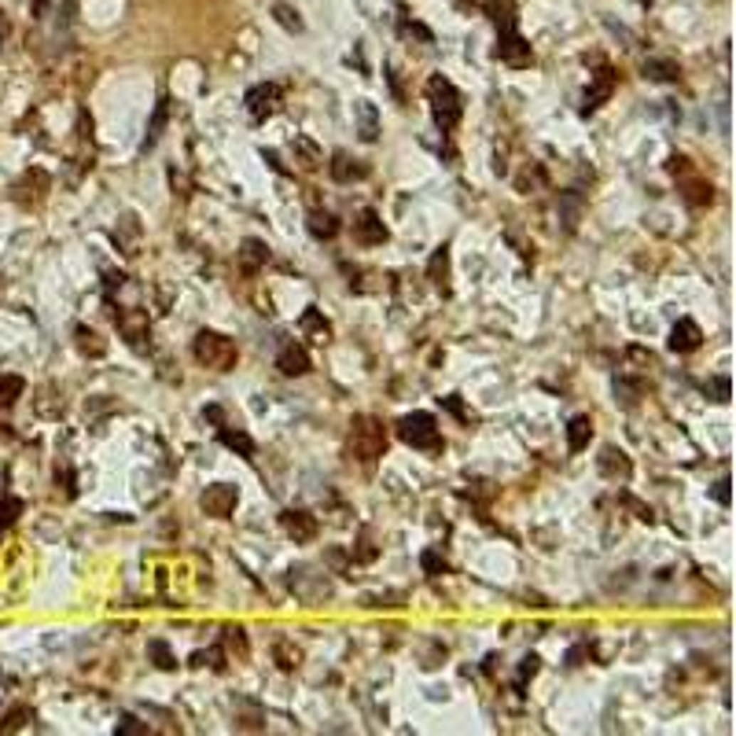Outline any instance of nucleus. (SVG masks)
Segmentation results:
<instances>
[{"label":"nucleus","instance_id":"obj_1","mask_svg":"<svg viewBox=\"0 0 736 736\" xmlns=\"http://www.w3.org/2000/svg\"><path fill=\"white\" fill-rule=\"evenodd\" d=\"M346 449H350V457L361 461V464H372L376 457H383V449H387L383 424L376 416H354L350 435H346Z\"/></svg>","mask_w":736,"mask_h":736},{"label":"nucleus","instance_id":"obj_2","mask_svg":"<svg viewBox=\"0 0 736 736\" xmlns=\"http://www.w3.org/2000/svg\"><path fill=\"white\" fill-rule=\"evenodd\" d=\"M427 100H431V118H435V125L442 129V133H449V129L461 122V115H464L457 85H453L449 78H442V74H435L427 81Z\"/></svg>","mask_w":736,"mask_h":736},{"label":"nucleus","instance_id":"obj_3","mask_svg":"<svg viewBox=\"0 0 736 736\" xmlns=\"http://www.w3.org/2000/svg\"><path fill=\"white\" fill-rule=\"evenodd\" d=\"M191 354H196V361L203 368H214V372H228V368L236 364V342L221 332H210L203 328L196 339H191Z\"/></svg>","mask_w":736,"mask_h":736},{"label":"nucleus","instance_id":"obj_4","mask_svg":"<svg viewBox=\"0 0 736 736\" xmlns=\"http://www.w3.org/2000/svg\"><path fill=\"white\" fill-rule=\"evenodd\" d=\"M398 438L405 446H413V449H427V453H435L442 449V435H438V420L431 416V413H409L398 420Z\"/></svg>","mask_w":736,"mask_h":736},{"label":"nucleus","instance_id":"obj_5","mask_svg":"<svg viewBox=\"0 0 736 736\" xmlns=\"http://www.w3.org/2000/svg\"><path fill=\"white\" fill-rule=\"evenodd\" d=\"M199 505H203V512L214 515V519H228V515L236 512V505H240V490H236L232 483H214V486L203 490Z\"/></svg>","mask_w":736,"mask_h":736},{"label":"nucleus","instance_id":"obj_6","mask_svg":"<svg viewBox=\"0 0 736 736\" xmlns=\"http://www.w3.org/2000/svg\"><path fill=\"white\" fill-rule=\"evenodd\" d=\"M247 111L254 122H266L280 111V85L266 81V85H254V89L247 93Z\"/></svg>","mask_w":736,"mask_h":736},{"label":"nucleus","instance_id":"obj_7","mask_svg":"<svg viewBox=\"0 0 736 736\" xmlns=\"http://www.w3.org/2000/svg\"><path fill=\"white\" fill-rule=\"evenodd\" d=\"M497 59L508 63V67H530V45H527V37H519L515 30H501V41H497Z\"/></svg>","mask_w":736,"mask_h":736},{"label":"nucleus","instance_id":"obj_8","mask_svg":"<svg viewBox=\"0 0 736 736\" xmlns=\"http://www.w3.org/2000/svg\"><path fill=\"white\" fill-rule=\"evenodd\" d=\"M115 320H118V332L125 335V342L133 346V350H144V346H147V335H151L147 313H140V310H122Z\"/></svg>","mask_w":736,"mask_h":736},{"label":"nucleus","instance_id":"obj_9","mask_svg":"<svg viewBox=\"0 0 736 736\" xmlns=\"http://www.w3.org/2000/svg\"><path fill=\"white\" fill-rule=\"evenodd\" d=\"M387 225H383V218L376 210H361L357 214V221H354V240L361 243V247H379V243H387Z\"/></svg>","mask_w":736,"mask_h":736},{"label":"nucleus","instance_id":"obj_10","mask_svg":"<svg viewBox=\"0 0 736 736\" xmlns=\"http://www.w3.org/2000/svg\"><path fill=\"white\" fill-rule=\"evenodd\" d=\"M615 85H619V74L611 67H600L593 74V81H589V89H586V103H582V111L589 115V111H596L600 103H608L611 93H615Z\"/></svg>","mask_w":736,"mask_h":736},{"label":"nucleus","instance_id":"obj_11","mask_svg":"<svg viewBox=\"0 0 736 736\" xmlns=\"http://www.w3.org/2000/svg\"><path fill=\"white\" fill-rule=\"evenodd\" d=\"M280 527H284V534L291 541H298V545H306V541L317 537V519L310 512H302V508H288L280 515Z\"/></svg>","mask_w":736,"mask_h":736},{"label":"nucleus","instance_id":"obj_12","mask_svg":"<svg viewBox=\"0 0 736 736\" xmlns=\"http://www.w3.org/2000/svg\"><path fill=\"white\" fill-rule=\"evenodd\" d=\"M700 342H703V332H700L696 320L681 317L674 328H670V350L674 354H692V350H700Z\"/></svg>","mask_w":736,"mask_h":736},{"label":"nucleus","instance_id":"obj_13","mask_svg":"<svg viewBox=\"0 0 736 736\" xmlns=\"http://www.w3.org/2000/svg\"><path fill=\"white\" fill-rule=\"evenodd\" d=\"M600 471H604V479H611V483H626V479H630V471H634V464H630V457H626L622 449L604 446L600 449Z\"/></svg>","mask_w":736,"mask_h":736},{"label":"nucleus","instance_id":"obj_14","mask_svg":"<svg viewBox=\"0 0 736 736\" xmlns=\"http://www.w3.org/2000/svg\"><path fill=\"white\" fill-rule=\"evenodd\" d=\"M354 122H357V137L364 144H376L379 140V111L372 100H357L354 103Z\"/></svg>","mask_w":736,"mask_h":736},{"label":"nucleus","instance_id":"obj_15","mask_svg":"<svg viewBox=\"0 0 736 736\" xmlns=\"http://www.w3.org/2000/svg\"><path fill=\"white\" fill-rule=\"evenodd\" d=\"M276 368H280L284 376H306L310 368H313V361H310V354H306V346L288 342L284 350L276 354Z\"/></svg>","mask_w":736,"mask_h":736},{"label":"nucleus","instance_id":"obj_16","mask_svg":"<svg viewBox=\"0 0 736 736\" xmlns=\"http://www.w3.org/2000/svg\"><path fill=\"white\" fill-rule=\"evenodd\" d=\"M328 169H332V177H335L339 184H350V181H364V177H368V166H364L361 159H350L346 151H335L332 162H328Z\"/></svg>","mask_w":736,"mask_h":736},{"label":"nucleus","instance_id":"obj_17","mask_svg":"<svg viewBox=\"0 0 736 736\" xmlns=\"http://www.w3.org/2000/svg\"><path fill=\"white\" fill-rule=\"evenodd\" d=\"M298 328H302V335L313 339V342H328V339H332V324H328V317H324L317 306H310L306 313H302Z\"/></svg>","mask_w":736,"mask_h":736},{"label":"nucleus","instance_id":"obj_18","mask_svg":"<svg viewBox=\"0 0 736 736\" xmlns=\"http://www.w3.org/2000/svg\"><path fill=\"white\" fill-rule=\"evenodd\" d=\"M306 228H310L313 240H335V236H339V221H335V214H328V210H313L306 218Z\"/></svg>","mask_w":736,"mask_h":736},{"label":"nucleus","instance_id":"obj_19","mask_svg":"<svg viewBox=\"0 0 736 736\" xmlns=\"http://www.w3.org/2000/svg\"><path fill=\"white\" fill-rule=\"evenodd\" d=\"M269 262V247L262 240H243V251H240V269L243 273H258Z\"/></svg>","mask_w":736,"mask_h":736},{"label":"nucleus","instance_id":"obj_20","mask_svg":"<svg viewBox=\"0 0 736 736\" xmlns=\"http://www.w3.org/2000/svg\"><path fill=\"white\" fill-rule=\"evenodd\" d=\"M218 438H221V446H228L232 453H240V457H247V461L254 457V438L247 435V431H240V427L232 431V427H225V424H221Z\"/></svg>","mask_w":736,"mask_h":736},{"label":"nucleus","instance_id":"obj_21","mask_svg":"<svg viewBox=\"0 0 736 736\" xmlns=\"http://www.w3.org/2000/svg\"><path fill=\"white\" fill-rule=\"evenodd\" d=\"M589 438H593V420L589 416H574L571 424H567V449L571 453H582L589 446Z\"/></svg>","mask_w":736,"mask_h":736},{"label":"nucleus","instance_id":"obj_22","mask_svg":"<svg viewBox=\"0 0 736 736\" xmlns=\"http://www.w3.org/2000/svg\"><path fill=\"white\" fill-rule=\"evenodd\" d=\"M291 147H295V162H298L302 169H317V166L324 162V151H320L310 137H295Z\"/></svg>","mask_w":736,"mask_h":736},{"label":"nucleus","instance_id":"obj_23","mask_svg":"<svg viewBox=\"0 0 736 736\" xmlns=\"http://www.w3.org/2000/svg\"><path fill=\"white\" fill-rule=\"evenodd\" d=\"M427 280L435 288H442L446 291V280H449V247L442 243L435 254H431V262H427Z\"/></svg>","mask_w":736,"mask_h":736},{"label":"nucleus","instance_id":"obj_24","mask_svg":"<svg viewBox=\"0 0 736 736\" xmlns=\"http://www.w3.org/2000/svg\"><path fill=\"white\" fill-rule=\"evenodd\" d=\"M486 15H490L493 26L515 30V4H512V0H486Z\"/></svg>","mask_w":736,"mask_h":736},{"label":"nucleus","instance_id":"obj_25","mask_svg":"<svg viewBox=\"0 0 736 736\" xmlns=\"http://www.w3.org/2000/svg\"><path fill=\"white\" fill-rule=\"evenodd\" d=\"M685 199H688L692 206H707V203L714 199V188H710L703 177H696V173H685Z\"/></svg>","mask_w":736,"mask_h":736},{"label":"nucleus","instance_id":"obj_26","mask_svg":"<svg viewBox=\"0 0 736 736\" xmlns=\"http://www.w3.org/2000/svg\"><path fill=\"white\" fill-rule=\"evenodd\" d=\"M74 339H78V350H81L85 357H103V354H107V342H103L93 328H85V324H78V328H74Z\"/></svg>","mask_w":736,"mask_h":736},{"label":"nucleus","instance_id":"obj_27","mask_svg":"<svg viewBox=\"0 0 736 736\" xmlns=\"http://www.w3.org/2000/svg\"><path fill=\"white\" fill-rule=\"evenodd\" d=\"M644 74L652 78V81H678L681 78V67L674 59H648L644 63Z\"/></svg>","mask_w":736,"mask_h":736},{"label":"nucleus","instance_id":"obj_28","mask_svg":"<svg viewBox=\"0 0 736 736\" xmlns=\"http://www.w3.org/2000/svg\"><path fill=\"white\" fill-rule=\"evenodd\" d=\"M23 391H26V383L19 376H0V409H8L15 398H23Z\"/></svg>","mask_w":736,"mask_h":736},{"label":"nucleus","instance_id":"obj_29","mask_svg":"<svg viewBox=\"0 0 736 736\" xmlns=\"http://www.w3.org/2000/svg\"><path fill=\"white\" fill-rule=\"evenodd\" d=\"M273 656H276L280 670H298V663H302V652H298L295 644H288V641H276V648H273Z\"/></svg>","mask_w":736,"mask_h":736},{"label":"nucleus","instance_id":"obj_30","mask_svg":"<svg viewBox=\"0 0 736 736\" xmlns=\"http://www.w3.org/2000/svg\"><path fill=\"white\" fill-rule=\"evenodd\" d=\"M147 656L155 659L159 670H177V659H173V652H169L166 641H151V644H147Z\"/></svg>","mask_w":736,"mask_h":736},{"label":"nucleus","instance_id":"obj_31","mask_svg":"<svg viewBox=\"0 0 736 736\" xmlns=\"http://www.w3.org/2000/svg\"><path fill=\"white\" fill-rule=\"evenodd\" d=\"M273 19H276V23L284 26V30L302 33V19H298V11H295L291 4H276V8H273Z\"/></svg>","mask_w":736,"mask_h":736},{"label":"nucleus","instance_id":"obj_32","mask_svg":"<svg viewBox=\"0 0 736 736\" xmlns=\"http://www.w3.org/2000/svg\"><path fill=\"white\" fill-rule=\"evenodd\" d=\"M19 515H23V501L19 497H0V530H8Z\"/></svg>","mask_w":736,"mask_h":736},{"label":"nucleus","instance_id":"obj_33","mask_svg":"<svg viewBox=\"0 0 736 736\" xmlns=\"http://www.w3.org/2000/svg\"><path fill=\"white\" fill-rule=\"evenodd\" d=\"M166 115H169V100H159V107H155V118H151V125H147V147L159 140L162 125H166Z\"/></svg>","mask_w":736,"mask_h":736},{"label":"nucleus","instance_id":"obj_34","mask_svg":"<svg viewBox=\"0 0 736 736\" xmlns=\"http://www.w3.org/2000/svg\"><path fill=\"white\" fill-rule=\"evenodd\" d=\"M420 567H424L427 574H446L449 564H446V556H442L438 549H427V552L420 556Z\"/></svg>","mask_w":736,"mask_h":736},{"label":"nucleus","instance_id":"obj_35","mask_svg":"<svg viewBox=\"0 0 736 736\" xmlns=\"http://www.w3.org/2000/svg\"><path fill=\"white\" fill-rule=\"evenodd\" d=\"M115 732H118V736H144V732H151V729H147V722L133 718V714H125V718L115 725Z\"/></svg>","mask_w":736,"mask_h":736},{"label":"nucleus","instance_id":"obj_36","mask_svg":"<svg viewBox=\"0 0 736 736\" xmlns=\"http://www.w3.org/2000/svg\"><path fill=\"white\" fill-rule=\"evenodd\" d=\"M225 644H228V652H240V659L247 656V637H243L240 626H228L225 630Z\"/></svg>","mask_w":736,"mask_h":736},{"label":"nucleus","instance_id":"obj_37","mask_svg":"<svg viewBox=\"0 0 736 736\" xmlns=\"http://www.w3.org/2000/svg\"><path fill=\"white\" fill-rule=\"evenodd\" d=\"M537 666H541V659H537V656H527L523 663H519V674H515V688H523V685H527V678H534V674H537Z\"/></svg>","mask_w":736,"mask_h":736},{"label":"nucleus","instance_id":"obj_38","mask_svg":"<svg viewBox=\"0 0 736 736\" xmlns=\"http://www.w3.org/2000/svg\"><path fill=\"white\" fill-rule=\"evenodd\" d=\"M221 659H225V656L218 652V648H214V652H196V656H191V666H206V663H210L214 670H225Z\"/></svg>","mask_w":736,"mask_h":736},{"label":"nucleus","instance_id":"obj_39","mask_svg":"<svg viewBox=\"0 0 736 736\" xmlns=\"http://www.w3.org/2000/svg\"><path fill=\"white\" fill-rule=\"evenodd\" d=\"M354 556L361 559V564H372V559H376V545H372V537H368V530L361 534V541H357V552H354Z\"/></svg>","mask_w":736,"mask_h":736},{"label":"nucleus","instance_id":"obj_40","mask_svg":"<svg viewBox=\"0 0 736 736\" xmlns=\"http://www.w3.org/2000/svg\"><path fill=\"white\" fill-rule=\"evenodd\" d=\"M26 718H30V710H26V707H15V710L8 714V722L0 725V729H4V732H15V729H23V725H26Z\"/></svg>","mask_w":736,"mask_h":736},{"label":"nucleus","instance_id":"obj_41","mask_svg":"<svg viewBox=\"0 0 736 736\" xmlns=\"http://www.w3.org/2000/svg\"><path fill=\"white\" fill-rule=\"evenodd\" d=\"M622 501H626V505H630V508L637 512V519H641V523H656V515H652V508H644V505L637 501V497H622Z\"/></svg>","mask_w":736,"mask_h":736},{"label":"nucleus","instance_id":"obj_42","mask_svg":"<svg viewBox=\"0 0 736 736\" xmlns=\"http://www.w3.org/2000/svg\"><path fill=\"white\" fill-rule=\"evenodd\" d=\"M442 405H446V409H449V413L457 416V420H468V409L461 405V398H457V394H449V398H442Z\"/></svg>","mask_w":736,"mask_h":736},{"label":"nucleus","instance_id":"obj_43","mask_svg":"<svg viewBox=\"0 0 736 736\" xmlns=\"http://www.w3.org/2000/svg\"><path fill=\"white\" fill-rule=\"evenodd\" d=\"M670 173H674V177H685V173H692L688 159H685V155H674V159H670Z\"/></svg>","mask_w":736,"mask_h":736},{"label":"nucleus","instance_id":"obj_44","mask_svg":"<svg viewBox=\"0 0 736 736\" xmlns=\"http://www.w3.org/2000/svg\"><path fill=\"white\" fill-rule=\"evenodd\" d=\"M714 394H718L714 401H729V379H725V376H718V379H714Z\"/></svg>","mask_w":736,"mask_h":736},{"label":"nucleus","instance_id":"obj_45","mask_svg":"<svg viewBox=\"0 0 736 736\" xmlns=\"http://www.w3.org/2000/svg\"><path fill=\"white\" fill-rule=\"evenodd\" d=\"M586 656H589V648H586V644H578V648H571V652H567V666H578V663L586 659Z\"/></svg>","mask_w":736,"mask_h":736},{"label":"nucleus","instance_id":"obj_46","mask_svg":"<svg viewBox=\"0 0 736 736\" xmlns=\"http://www.w3.org/2000/svg\"><path fill=\"white\" fill-rule=\"evenodd\" d=\"M262 159H266V162H269V166H273L276 173H288V166L280 162V155H276V151H262Z\"/></svg>","mask_w":736,"mask_h":736},{"label":"nucleus","instance_id":"obj_47","mask_svg":"<svg viewBox=\"0 0 736 736\" xmlns=\"http://www.w3.org/2000/svg\"><path fill=\"white\" fill-rule=\"evenodd\" d=\"M714 497H718L722 505H729V479H722L718 486H714Z\"/></svg>","mask_w":736,"mask_h":736}]
</instances>
